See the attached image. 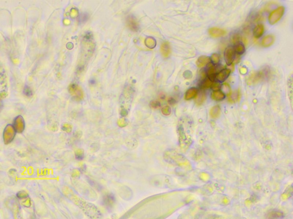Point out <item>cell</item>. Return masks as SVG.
<instances>
[{"instance_id":"cell-32","label":"cell","mask_w":293,"mask_h":219,"mask_svg":"<svg viewBox=\"0 0 293 219\" xmlns=\"http://www.w3.org/2000/svg\"><path fill=\"white\" fill-rule=\"evenodd\" d=\"M23 204L24 206H27V207H29L30 205V199L29 198V197L26 198V199H23Z\"/></svg>"},{"instance_id":"cell-10","label":"cell","mask_w":293,"mask_h":219,"mask_svg":"<svg viewBox=\"0 0 293 219\" xmlns=\"http://www.w3.org/2000/svg\"><path fill=\"white\" fill-rule=\"evenodd\" d=\"M215 67L213 65L212 63H210L209 66L207 67V76L208 78L210 80L211 82H214L215 80L216 74H215Z\"/></svg>"},{"instance_id":"cell-34","label":"cell","mask_w":293,"mask_h":219,"mask_svg":"<svg viewBox=\"0 0 293 219\" xmlns=\"http://www.w3.org/2000/svg\"><path fill=\"white\" fill-rule=\"evenodd\" d=\"M246 71H247V70H246L245 68H242V69H240V72L242 73V74H246Z\"/></svg>"},{"instance_id":"cell-27","label":"cell","mask_w":293,"mask_h":219,"mask_svg":"<svg viewBox=\"0 0 293 219\" xmlns=\"http://www.w3.org/2000/svg\"><path fill=\"white\" fill-rule=\"evenodd\" d=\"M240 36H239V34H234L233 36H231V42L234 43V44L238 43V42L240 41Z\"/></svg>"},{"instance_id":"cell-19","label":"cell","mask_w":293,"mask_h":219,"mask_svg":"<svg viewBox=\"0 0 293 219\" xmlns=\"http://www.w3.org/2000/svg\"><path fill=\"white\" fill-rule=\"evenodd\" d=\"M115 197L112 194H108L107 196H105L104 199L103 200L105 205L107 207L112 206L114 204V202H115Z\"/></svg>"},{"instance_id":"cell-2","label":"cell","mask_w":293,"mask_h":219,"mask_svg":"<svg viewBox=\"0 0 293 219\" xmlns=\"http://www.w3.org/2000/svg\"><path fill=\"white\" fill-rule=\"evenodd\" d=\"M285 13V7H280L273 10L270 14L269 21L271 25H274L280 21Z\"/></svg>"},{"instance_id":"cell-20","label":"cell","mask_w":293,"mask_h":219,"mask_svg":"<svg viewBox=\"0 0 293 219\" xmlns=\"http://www.w3.org/2000/svg\"><path fill=\"white\" fill-rule=\"evenodd\" d=\"M239 91H235L234 93H231L229 95V101L230 103H235L239 100Z\"/></svg>"},{"instance_id":"cell-29","label":"cell","mask_w":293,"mask_h":219,"mask_svg":"<svg viewBox=\"0 0 293 219\" xmlns=\"http://www.w3.org/2000/svg\"><path fill=\"white\" fill-rule=\"evenodd\" d=\"M171 112V108L167 106L164 107L162 109V113L165 115H169Z\"/></svg>"},{"instance_id":"cell-33","label":"cell","mask_w":293,"mask_h":219,"mask_svg":"<svg viewBox=\"0 0 293 219\" xmlns=\"http://www.w3.org/2000/svg\"><path fill=\"white\" fill-rule=\"evenodd\" d=\"M168 102H169V103L170 105H174V104H175L176 102L175 100H174V98H169Z\"/></svg>"},{"instance_id":"cell-25","label":"cell","mask_w":293,"mask_h":219,"mask_svg":"<svg viewBox=\"0 0 293 219\" xmlns=\"http://www.w3.org/2000/svg\"><path fill=\"white\" fill-rule=\"evenodd\" d=\"M16 196H17V198H18L19 199L23 200L28 197V194L27 192L24 191H21L17 193Z\"/></svg>"},{"instance_id":"cell-24","label":"cell","mask_w":293,"mask_h":219,"mask_svg":"<svg viewBox=\"0 0 293 219\" xmlns=\"http://www.w3.org/2000/svg\"><path fill=\"white\" fill-rule=\"evenodd\" d=\"M23 94L25 96H28V97H30V96H32V95H33L32 90H31L30 87H29L28 86H25L24 87V90H23Z\"/></svg>"},{"instance_id":"cell-22","label":"cell","mask_w":293,"mask_h":219,"mask_svg":"<svg viewBox=\"0 0 293 219\" xmlns=\"http://www.w3.org/2000/svg\"><path fill=\"white\" fill-rule=\"evenodd\" d=\"M234 51H235L238 55H242L245 52V47L242 43H236Z\"/></svg>"},{"instance_id":"cell-35","label":"cell","mask_w":293,"mask_h":219,"mask_svg":"<svg viewBox=\"0 0 293 219\" xmlns=\"http://www.w3.org/2000/svg\"><path fill=\"white\" fill-rule=\"evenodd\" d=\"M3 102H2V100H1V98H0V111H1V110L2 107H3Z\"/></svg>"},{"instance_id":"cell-11","label":"cell","mask_w":293,"mask_h":219,"mask_svg":"<svg viewBox=\"0 0 293 219\" xmlns=\"http://www.w3.org/2000/svg\"><path fill=\"white\" fill-rule=\"evenodd\" d=\"M210 61H211V58L210 57L202 56H199L198 58V59L196 61V65L198 67H202L205 66V65H207V64H209L210 62Z\"/></svg>"},{"instance_id":"cell-28","label":"cell","mask_w":293,"mask_h":219,"mask_svg":"<svg viewBox=\"0 0 293 219\" xmlns=\"http://www.w3.org/2000/svg\"><path fill=\"white\" fill-rule=\"evenodd\" d=\"M222 90L223 93H226L228 95L231 93V89H230V86L228 84H227V83H225V84H224V85H223ZM224 94H225V93H224Z\"/></svg>"},{"instance_id":"cell-7","label":"cell","mask_w":293,"mask_h":219,"mask_svg":"<svg viewBox=\"0 0 293 219\" xmlns=\"http://www.w3.org/2000/svg\"><path fill=\"white\" fill-rule=\"evenodd\" d=\"M284 217V213L278 210L270 211L266 214L267 219H282Z\"/></svg>"},{"instance_id":"cell-18","label":"cell","mask_w":293,"mask_h":219,"mask_svg":"<svg viewBox=\"0 0 293 219\" xmlns=\"http://www.w3.org/2000/svg\"><path fill=\"white\" fill-rule=\"evenodd\" d=\"M212 99L215 100L220 101L224 100L225 98V94L221 91H214L211 95Z\"/></svg>"},{"instance_id":"cell-15","label":"cell","mask_w":293,"mask_h":219,"mask_svg":"<svg viewBox=\"0 0 293 219\" xmlns=\"http://www.w3.org/2000/svg\"><path fill=\"white\" fill-rule=\"evenodd\" d=\"M210 116L213 119L218 118L220 115V108L219 106L212 107L210 111Z\"/></svg>"},{"instance_id":"cell-3","label":"cell","mask_w":293,"mask_h":219,"mask_svg":"<svg viewBox=\"0 0 293 219\" xmlns=\"http://www.w3.org/2000/svg\"><path fill=\"white\" fill-rule=\"evenodd\" d=\"M267 74L268 71L266 70H263L256 73H252L247 80V83L249 85H253L254 83H257L265 78Z\"/></svg>"},{"instance_id":"cell-5","label":"cell","mask_w":293,"mask_h":219,"mask_svg":"<svg viewBox=\"0 0 293 219\" xmlns=\"http://www.w3.org/2000/svg\"><path fill=\"white\" fill-rule=\"evenodd\" d=\"M235 57V51L233 47H228L225 51V59L228 65L233 63Z\"/></svg>"},{"instance_id":"cell-17","label":"cell","mask_w":293,"mask_h":219,"mask_svg":"<svg viewBox=\"0 0 293 219\" xmlns=\"http://www.w3.org/2000/svg\"><path fill=\"white\" fill-rule=\"evenodd\" d=\"M293 76L292 75L289 76L288 81H287V86H288V94L289 96H290V100L291 101V105L292 106V101H293Z\"/></svg>"},{"instance_id":"cell-6","label":"cell","mask_w":293,"mask_h":219,"mask_svg":"<svg viewBox=\"0 0 293 219\" xmlns=\"http://www.w3.org/2000/svg\"><path fill=\"white\" fill-rule=\"evenodd\" d=\"M127 23L131 30L134 32L138 31L139 29L138 23L137 22L136 18L133 16H129L127 17Z\"/></svg>"},{"instance_id":"cell-23","label":"cell","mask_w":293,"mask_h":219,"mask_svg":"<svg viewBox=\"0 0 293 219\" xmlns=\"http://www.w3.org/2000/svg\"><path fill=\"white\" fill-rule=\"evenodd\" d=\"M212 84V82L209 80V78H207V79H205L203 81L202 83H201V87H200L202 89H208L209 87L211 86Z\"/></svg>"},{"instance_id":"cell-4","label":"cell","mask_w":293,"mask_h":219,"mask_svg":"<svg viewBox=\"0 0 293 219\" xmlns=\"http://www.w3.org/2000/svg\"><path fill=\"white\" fill-rule=\"evenodd\" d=\"M13 126L16 133L19 134L23 133L25 128V124L23 117L21 115L17 116L14 120Z\"/></svg>"},{"instance_id":"cell-30","label":"cell","mask_w":293,"mask_h":219,"mask_svg":"<svg viewBox=\"0 0 293 219\" xmlns=\"http://www.w3.org/2000/svg\"><path fill=\"white\" fill-rule=\"evenodd\" d=\"M211 87L212 90H214V91H219L221 88V86H220V83H212Z\"/></svg>"},{"instance_id":"cell-1","label":"cell","mask_w":293,"mask_h":219,"mask_svg":"<svg viewBox=\"0 0 293 219\" xmlns=\"http://www.w3.org/2000/svg\"><path fill=\"white\" fill-rule=\"evenodd\" d=\"M16 132L14 129L13 125L8 124L3 130V142L5 144H8L11 143L16 136Z\"/></svg>"},{"instance_id":"cell-21","label":"cell","mask_w":293,"mask_h":219,"mask_svg":"<svg viewBox=\"0 0 293 219\" xmlns=\"http://www.w3.org/2000/svg\"><path fill=\"white\" fill-rule=\"evenodd\" d=\"M205 99H206V96H205V93L203 91L200 92L196 98V103L198 105L200 106L202 105L203 102L205 101Z\"/></svg>"},{"instance_id":"cell-31","label":"cell","mask_w":293,"mask_h":219,"mask_svg":"<svg viewBox=\"0 0 293 219\" xmlns=\"http://www.w3.org/2000/svg\"><path fill=\"white\" fill-rule=\"evenodd\" d=\"M151 106L154 109H157L160 107V103L158 101H154L151 103Z\"/></svg>"},{"instance_id":"cell-12","label":"cell","mask_w":293,"mask_h":219,"mask_svg":"<svg viewBox=\"0 0 293 219\" xmlns=\"http://www.w3.org/2000/svg\"><path fill=\"white\" fill-rule=\"evenodd\" d=\"M264 31H265V27L262 24L257 25L253 30L254 36L256 38H259L263 35Z\"/></svg>"},{"instance_id":"cell-26","label":"cell","mask_w":293,"mask_h":219,"mask_svg":"<svg viewBox=\"0 0 293 219\" xmlns=\"http://www.w3.org/2000/svg\"><path fill=\"white\" fill-rule=\"evenodd\" d=\"M211 60L212 61V63L214 65L218 64L220 61V57L218 54L214 53L212 54L211 58Z\"/></svg>"},{"instance_id":"cell-13","label":"cell","mask_w":293,"mask_h":219,"mask_svg":"<svg viewBox=\"0 0 293 219\" xmlns=\"http://www.w3.org/2000/svg\"><path fill=\"white\" fill-rule=\"evenodd\" d=\"M160 51L163 56L165 58L169 57L171 53V49L169 42H164L162 44L160 47Z\"/></svg>"},{"instance_id":"cell-8","label":"cell","mask_w":293,"mask_h":219,"mask_svg":"<svg viewBox=\"0 0 293 219\" xmlns=\"http://www.w3.org/2000/svg\"><path fill=\"white\" fill-rule=\"evenodd\" d=\"M209 34L214 38L222 36L226 34V31L218 27H212L209 30Z\"/></svg>"},{"instance_id":"cell-9","label":"cell","mask_w":293,"mask_h":219,"mask_svg":"<svg viewBox=\"0 0 293 219\" xmlns=\"http://www.w3.org/2000/svg\"><path fill=\"white\" fill-rule=\"evenodd\" d=\"M230 73L231 71L230 69H223L216 75L215 79H216L219 82H223L226 80L228 76H229Z\"/></svg>"},{"instance_id":"cell-14","label":"cell","mask_w":293,"mask_h":219,"mask_svg":"<svg viewBox=\"0 0 293 219\" xmlns=\"http://www.w3.org/2000/svg\"><path fill=\"white\" fill-rule=\"evenodd\" d=\"M274 42V37L271 35L265 36L262 41V45L263 47H269L273 45Z\"/></svg>"},{"instance_id":"cell-16","label":"cell","mask_w":293,"mask_h":219,"mask_svg":"<svg viewBox=\"0 0 293 219\" xmlns=\"http://www.w3.org/2000/svg\"><path fill=\"white\" fill-rule=\"evenodd\" d=\"M198 94V90L195 87L190 88L185 93V100H190L195 97Z\"/></svg>"}]
</instances>
